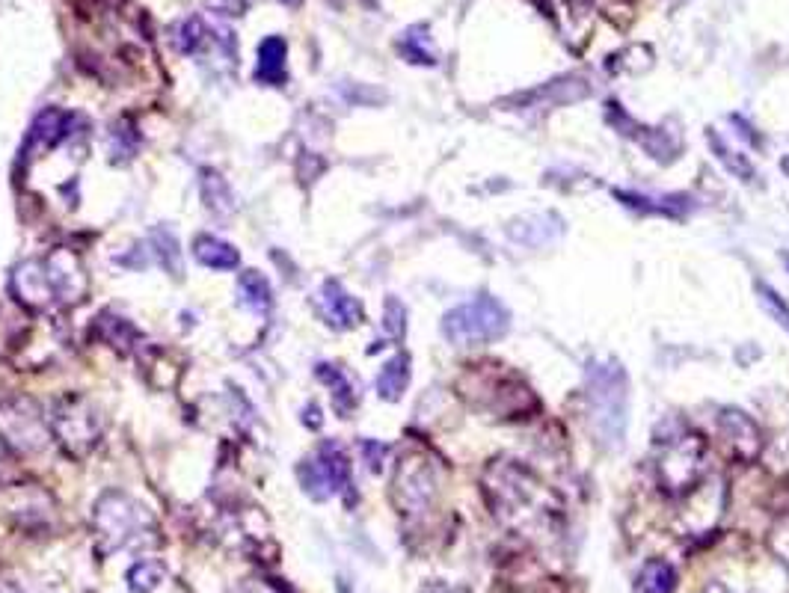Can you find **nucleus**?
<instances>
[{"instance_id":"1","label":"nucleus","mask_w":789,"mask_h":593,"mask_svg":"<svg viewBox=\"0 0 789 593\" xmlns=\"http://www.w3.org/2000/svg\"><path fill=\"white\" fill-rule=\"evenodd\" d=\"M484 496L496 519L517 534H549L561 505L555 493L523 463L499 457L484 472Z\"/></svg>"},{"instance_id":"2","label":"nucleus","mask_w":789,"mask_h":593,"mask_svg":"<svg viewBox=\"0 0 789 593\" xmlns=\"http://www.w3.org/2000/svg\"><path fill=\"white\" fill-rule=\"evenodd\" d=\"M626 371L617 362L588 365V413L603 448H620L626 436Z\"/></svg>"},{"instance_id":"3","label":"nucleus","mask_w":789,"mask_h":593,"mask_svg":"<svg viewBox=\"0 0 789 593\" xmlns=\"http://www.w3.org/2000/svg\"><path fill=\"white\" fill-rule=\"evenodd\" d=\"M508 327H511L508 309L490 294H481V297L451 309L442 318V336L457 347H478V344L502 339L508 333Z\"/></svg>"},{"instance_id":"4","label":"nucleus","mask_w":789,"mask_h":593,"mask_svg":"<svg viewBox=\"0 0 789 593\" xmlns=\"http://www.w3.org/2000/svg\"><path fill=\"white\" fill-rule=\"evenodd\" d=\"M706 475V442L695 433H680L668 442L656 463L659 487L671 496H689L695 487H701Z\"/></svg>"},{"instance_id":"5","label":"nucleus","mask_w":789,"mask_h":593,"mask_svg":"<svg viewBox=\"0 0 789 593\" xmlns=\"http://www.w3.org/2000/svg\"><path fill=\"white\" fill-rule=\"evenodd\" d=\"M297 475H300V484H303L306 496H312L315 502H327L342 487H348L351 463H348L345 451L336 442H324L312 457H306L300 463Z\"/></svg>"},{"instance_id":"6","label":"nucleus","mask_w":789,"mask_h":593,"mask_svg":"<svg viewBox=\"0 0 789 593\" xmlns=\"http://www.w3.org/2000/svg\"><path fill=\"white\" fill-rule=\"evenodd\" d=\"M143 516V508H137L128 496L119 493H107L92 513L98 540L107 543L104 549H122L128 540H134L140 534Z\"/></svg>"},{"instance_id":"7","label":"nucleus","mask_w":789,"mask_h":593,"mask_svg":"<svg viewBox=\"0 0 789 593\" xmlns=\"http://www.w3.org/2000/svg\"><path fill=\"white\" fill-rule=\"evenodd\" d=\"M54 436L75 454H84L92 448L101 436V416L95 413V407L84 401V398H66L57 410H54Z\"/></svg>"},{"instance_id":"8","label":"nucleus","mask_w":789,"mask_h":593,"mask_svg":"<svg viewBox=\"0 0 789 593\" xmlns=\"http://www.w3.org/2000/svg\"><path fill=\"white\" fill-rule=\"evenodd\" d=\"M472 374L478 377V389L487 392V395L478 398V404L493 407L499 416H505V419H523V416H528V413L537 407L531 389H528L523 380H517L514 374H505V371H499L496 377H487V374H478V371H472Z\"/></svg>"},{"instance_id":"9","label":"nucleus","mask_w":789,"mask_h":593,"mask_svg":"<svg viewBox=\"0 0 789 593\" xmlns=\"http://www.w3.org/2000/svg\"><path fill=\"white\" fill-rule=\"evenodd\" d=\"M437 478L434 466L425 457H404L395 475V499L404 513H419L434 502Z\"/></svg>"},{"instance_id":"10","label":"nucleus","mask_w":789,"mask_h":593,"mask_svg":"<svg viewBox=\"0 0 789 593\" xmlns=\"http://www.w3.org/2000/svg\"><path fill=\"white\" fill-rule=\"evenodd\" d=\"M42 264H45V273H48V282H51L57 300H66V303L69 300L72 303L84 300V294H87V273H84L78 255L69 253V250H54Z\"/></svg>"},{"instance_id":"11","label":"nucleus","mask_w":789,"mask_h":593,"mask_svg":"<svg viewBox=\"0 0 789 593\" xmlns=\"http://www.w3.org/2000/svg\"><path fill=\"white\" fill-rule=\"evenodd\" d=\"M718 433H721L724 442L733 448V454L742 457V460H754V457L760 454V448H763L760 427H757V422H754L748 413H742V410H733V407L721 410V413H718Z\"/></svg>"},{"instance_id":"12","label":"nucleus","mask_w":789,"mask_h":593,"mask_svg":"<svg viewBox=\"0 0 789 593\" xmlns=\"http://www.w3.org/2000/svg\"><path fill=\"white\" fill-rule=\"evenodd\" d=\"M318 312L333 330H353V327H359V321L365 315L359 300L351 297L342 288V282H336V279H327L321 285V291H318Z\"/></svg>"},{"instance_id":"13","label":"nucleus","mask_w":789,"mask_h":593,"mask_svg":"<svg viewBox=\"0 0 789 593\" xmlns=\"http://www.w3.org/2000/svg\"><path fill=\"white\" fill-rule=\"evenodd\" d=\"M12 291H15V300L30 306V309H42L51 303L54 297V288L48 282V273H45V264L42 261H24L15 267L12 273Z\"/></svg>"},{"instance_id":"14","label":"nucleus","mask_w":789,"mask_h":593,"mask_svg":"<svg viewBox=\"0 0 789 593\" xmlns=\"http://www.w3.org/2000/svg\"><path fill=\"white\" fill-rule=\"evenodd\" d=\"M69 125H72V116L66 110H57V107H48L36 116V122L30 125V134H27V152L30 149H54L60 140L69 137Z\"/></svg>"},{"instance_id":"15","label":"nucleus","mask_w":789,"mask_h":593,"mask_svg":"<svg viewBox=\"0 0 789 593\" xmlns=\"http://www.w3.org/2000/svg\"><path fill=\"white\" fill-rule=\"evenodd\" d=\"M285 57L288 45L282 36H267L259 45V63H256V84L282 86L285 84Z\"/></svg>"},{"instance_id":"16","label":"nucleus","mask_w":789,"mask_h":593,"mask_svg":"<svg viewBox=\"0 0 789 593\" xmlns=\"http://www.w3.org/2000/svg\"><path fill=\"white\" fill-rule=\"evenodd\" d=\"M407 383H410V356L395 353L377 374V395L383 401H401V395L407 392Z\"/></svg>"},{"instance_id":"17","label":"nucleus","mask_w":789,"mask_h":593,"mask_svg":"<svg viewBox=\"0 0 789 593\" xmlns=\"http://www.w3.org/2000/svg\"><path fill=\"white\" fill-rule=\"evenodd\" d=\"M193 255H196L199 264H205L211 270H235L238 261H241V255H238V250L232 244H226V241H220L214 235H199L193 241Z\"/></svg>"},{"instance_id":"18","label":"nucleus","mask_w":789,"mask_h":593,"mask_svg":"<svg viewBox=\"0 0 789 593\" xmlns=\"http://www.w3.org/2000/svg\"><path fill=\"white\" fill-rule=\"evenodd\" d=\"M238 288H241V297L244 303L253 309V312H267L273 306V291H270V282L267 276L259 270H244L238 276Z\"/></svg>"},{"instance_id":"19","label":"nucleus","mask_w":789,"mask_h":593,"mask_svg":"<svg viewBox=\"0 0 789 593\" xmlns=\"http://www.w3.org/2000/svg\"><path fill=\"white\" fill-rule=\"evenodd\" d=\"M318 377L330 386V392H333V407H336V413L339 416H348L353 410V404H356V395H353V386L351 380L336 368V365H327V362H321L318 365Z\"/></svg>"},{"instance_id":"20","label":"nucleus","mask_w":789,"mask_h":593,"mask_svg":"<svg viewBox=\"0 0 789 593\" xmlns=\"http://www.w3.org/2000/svg\"><path fill=\"white\" fill-rule=\"evenodd\" d=\"M202 199H205V208L214 211V214H220V217L235 208L232 190H229V184L220 178V172H202Z\"/></svg>"},{"instance_id":"21","label":"nucleus","mask_w":789,"mask_h":593,"mask_svg":"<svg viewBox=\"0 0 789 593\" xmlns=\"http://www.w3.org/2000/svg\"><path fill=\"white\" fill-rule=\"evenodd\" d=\"M173 42L181 54H196L205 42H208V27L202 24L199 15H190V18H181L176 27H173Z\"/></svg>"},{"instance_id":"22","label":"nucleus","mask_w":789,"mask_h":593,"mask_svg":"<svg viewBox=\"0 0 789 593\" xmlns=\"http://www.w3.org/2000/svg\"><path fill=\"white\" fill-rule=\"evenodd\" d=\"M641 593H674L677 588V573L671 564L665 561H650L641 570V582H638Z\"/></svg>"},{"instance_id":"23","label":"nucleus","mask_w":789,"mask_h":593,"mask_svg":"<svg viewBox=\"0 0 789 593\" xmlns=\"http://www.w3.org/2000/svg\"><path fill=\"white\" fill-rule=\"evenodd\" d=\"M98 333H101V339L107 341V344H113V347H119L122 353L131 350L134 341H140V333H137L125 318H113V315H101Z\"/></svg>"},{"instance_id":"24","label":"nucleus","mask_w":789,"mask_h":593,"mask_svg":"<svg viewBox=\"0 0 789 593\" xmlns=\"http://www.w3.org/2000/svg\"><path fill=\"white\" fill-rule=\"evenodd\" d=\"M164 567L155 561H140L128 570V588L131 593H155L164 582Z\"/></svg>"},{"instance_id":"25","label":"nucleus","mask_w":789,"mask_h":593,"mask_svg":"<svg viewBox=\"0 0 789 593\" xmlns=\"http://www.w3.org/2000/svg\"><path fill=\"white\" fill-rule=\"evenodd\" d=\"M152 247L158 258L164 261V267L173 273V276H181V250H178V238L170 232V229H155L152 232Z\"/></svg>"},{"instance_id":"26","label":"nucleus","mask_w":789,"mask_h":593,"mask_svg":"<svg viewBox=\"0 0 789 593\" xmlns=\"http://www.w3.org/2000/svg\"><path fill=\"white\" fill-rule=\"evenodd\" d=\"M757 297H760V306L766 309V315H769L772 321H778V327L789 333L787 300H784V297H781V294H778L772 285H763V282H757Z\"/></svg>"},{"instance_id":"27","label":"nucleus","mask_w":789,"mask_h":593,"mask_svg":"<svg viewBox=\"0 0 789 593\" xmlns=\"http://www.w3.org/2000/svg\"><path fill=\"white\" fill-rule=\"evenodd\" d=\"M709 143H712V149L718 152V158L730 167V172L733 175H739V178H745V181H751L754 178V167L742 158V155H736L733 149H727V143L721 140V137H715V134H709Z\"/></svg>"},{"instance_id":"28","label":"nucleus","mask_w":789,"mask_h":593,"mask_svg":"<svg viewBox=\"0 0 789 593\" xmlns=\"http://www.w3.org/2000/svg\"><path fill=\"white\" fill-rule=\"evenodd\" d=\"M383 327L392 339H404V330H407V309L398 297H389L386 306H383Z\"/></svg>"},{"instance_id":"29","label":"nucleus","mask_w":789,"mask_h":593,"mask_svg":"<svg viewBox=\"0 0 789 593\" xmlns=\"http://www.w3.org/2000/svg\"><path fill=\"white\" fill-rule=\"evenodd\" d=\"M419 33H422V27H413V30H407L404 33V39H401V51L413 60V63H425V66H434L437 60H434V54L422 45V39H419Z\"/></svg>"},{"instance_id":"30","label":"nucleus","mask_w":789,"mask_h":593,"mask_svg":"<svg viewBox=\"0 0 789 593\" xmlns=\"http://www.w3.org/2000/svg\"><path fill=\"white\" fill-rule=\"evenodd\" d=\"M769 549L775 552V558H778L781 564L789 567V516H781V519L772 525V531H769Z\"/></svg>"},{"instance_id":"31","label":"nucleus","mask_w":789,"mask_h":593,"mask_svg":"<svg viewBox=\"0 0 789 593\" xmlns=\"http://www.w3.org/2000/svg\"><path fill=\"white\" fill-rule=\"evenodd\" d=\"M362 451H365V457H368V469L371 472H380V466H383V457H386V445H380V442H371V439H365L362 442Z\"/></svg>"},{"instance_id":"32","label":"nucleus","mask_w":789,"mask_h":593,"mask_svg":"<svg viewBox=\"0 0 789 593\" xmlns=\"http://www.w3.org/2000/svg\"><path fill=\"white\" fill-rule=\"evenodd\" d=\"M208 6L214 12H223V15H241L244 12V0H208Z\"/></svg>"},{"instance_id":"33","label":"nucleus","mask_w":789,"mask_h":593,"mask_svg":"<svg viewBox=\"0 0 789 593\" xmlns=\"http://www.w3.org/2000/svg\"><path fill=\"white\" fill-rule=\"evenodd\" d=\"M309 427H321V416H318V407H309Z\"/></svg>"},{"instance_id":"34","label":"nucleus","mask_w":789,"mask_h":593,"mask_svg":"<svg viewBox=\"0 0 789 593\" xmlns=\"http://www.w3.org/2000/svg\"><path fill=\"white\" fill-rule=\"evenodd\" d=\"M0 593H21L12 582H0Z\"/></svg>"},{"instance_id":"35","label":"nucleus","mask_w":789,"mask_h":593,"mask_svg":"<svg viewBox=\"0 0 789 593\" xmlns=\"http://www.w3.org/2000/svg\"><path fill=\"white\" fill-rule=\"evenodd\" d=\"M706 593H730L727 588H721V585H712V588H706Z\"/></svg>"},{"instance_id":"36","label":"nucleus","mask_w":789,"mask_h":593,"mask_svg":"<svg viewBox=\"0 0 789 593\" xmlns=\"http://www.w3.org/2000/svg\"><path fill=\"white\" fill-rule=\"evenodd\" d=\"M282 3H285V6H297L300 0H282Z\"/></svg>"},{"instance_id":"37","label":"nucleus","mask_w":789,"mask_h":593,"mask_svg":"<svg viewBox=\"0 0 789 593\" xmlns=\"http://www.w3.org/2000/svg\"><path fill=\"white\" fill-rule=\"evenodd\" d=\"M784 264H787V270H789V253H784Z\"/></svg>"}]
</instances>
